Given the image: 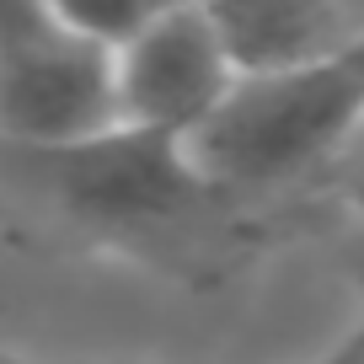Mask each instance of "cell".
Listing matches in <instances>:
<instances>
[{
  "mask_svg": "<svg viewBox=\"0 0 364 364\" xmlns=\"http://www.w3.org/2000/svg\"><path fill=\"white\" fill-rule=\"evenodd\" d=\"M0 364H38V359H16V353H0Z\"/></svg>",
  "mask_w": 364,
  "mask_h": 364,
  "instance_id": "11",
  "label": "cell"
},
{
  "mask_svg": "<svg viewBox=\"0 0 364 364\" xmlns=\"http://www.w3.org/2000/svg\"><path fill=\"white\" fill-rule=\"evenodd\" d=\"M198 11L209 16L236 80L311 65L359 33L343 0H198Z\"/></svg>",
  "mask_w": 364,
  "mask_h": 364,
  "instance_id": "5",
  "label": "cell"
},
{
  "mask_svg": "<svg viewBox=\"0 0 364 364\" xmlns=\"http://www.w3.org/2000/svg\"><path fill=\"white\" fill-rule=\"evenodd\" d=\"M327 177H332V193L364 220V118L353 124V134L338 145V156L327 161Z\"/></svg>",
  "mask_w": 364,
  "mask_h": 364,
  "instance_id": "7",
  "label": "cell"
},
{
  "mask_svg": "<svg viewBox=\"0 0 364 364\" xmlns=\"http://www.w3.org/2000/svg\"><path fill=\"white\" fill-rule=\"evenodd\" d=\"M343 6H348V11H353V22L364 27V0H343Z\"/></svg>",
  "mask_w": 364,
  "mask_h": 364,
  "instance_id": "10",
  "label": "cell"
},
{
  "mask_svg": "<svg viewBox=\"0 0 364 364\" xmlns=\"http://www.w3.org/2000/svg\"><path fill=\"white\" fill-rule=\"evenodd\" d=\"M65 33L86 38L97 48H118L150 11H161L166 0H38Z\"/></svg>",
  "mask_w": 364,
  "mask_h": 364,
  "instance_id": "6",
  "label": "cell"
},
{
  "mask_svg": "<svg viewBox=\"0 0 364 364\" xmlns=\"http://www.w3.org/2000/svg\"><path fill=\"white\" fill-rule=\"evenodd\" d=\"M118 124L113 54L48 22L0 38V134L59 145Z\"/></svg>",
  "mask_w": 364,
  "mask_h": 364,
  "instance_id": "4",
  "label": "cell"
},
{
  "mask_svg": "<svg viewBox=\"0 0 364 364\" xmlns=\"http://www.w3.org/2000/svg\"><path fill=\"white\" fill-rule=\"evenodd\" d=\"M353 279H359V300H364V262H359V268H353Z\"/></svg>",
  "mask_w": 364,
  "mask_h": 364,
  "instance_id": "12",
  "label": "cell"
},
{
  "mask_svg": "<svg viewBox=\"0 0 364 364\" xmlns=\"http://www.w3.org/2000/svg\"><path fill=\"white\" fill-rule=\"evenodd\" d=\"M364 118V27L332 54L273 75H241L225 102L182 139L188 161L225 198L279 193L327 171Z\"/></svg>",
  "mask_w": 364,
  "mask_h": 364,
  "instance_id": "2",
  "label": "cell"
},
{
  "mask_svg": "<svg viewBox=\"0 0 364 364\" xmlns=\"http://www.w3.org/2000/svg\"><path fill=\"white\" fill-rule=\"evenodd\" d=\"M306 364H364V316L353 321V327L343 332L332 348H321L316 359H306Z\"/></svg>",
  "mask_w": 364,
  "mask_h": 364,
  "instance_id": "9",
  "label": "cell"
},
{
  "mask_svg": "<svg viewBox=\"0 0 364 364\" xmlns=\"http://www.w3.org/2000/svg\"><path fill=\"white\" fill-rule=\"evenodd\" d=\"M38 22H48V11L38 0H0V38L27 33V27H38Z\"/></svg>",
  "mask_w": 364,
  "mask_h": 364,
  "instance_id": "8",
  "label": "cell"
},
{
  "mask_svg": "<svg viewBox=\"0 0 364 364\" xmlns=\"http://www.w3.org/2000/svg\"><path fill=\"white\" fill-rule=\"evenodd\" d=\"M0 198L113 252L156 247V262H204L220 230L241 225V204L209 188L182 139L134 124H107L59 145L0 134Z\"/></svg>",
  "mask_w": 364,
  "mask_h": 364,
  "instance_id": "1",
  "label": "cell"
},
{
  "mask_svg": "<svg viewBox=\"0 0 364 364\" xmlns=\"http://www.w3.org/2000/svg\"><path fill=\"white\" fill-rule=\"evenodd\" d=\"M107 54H113L118 124L166 139H188L236 86V70L198 0H166Z\"/></svg>",
  "mask_w": 364,
  "mask_h": 364,
  "instance_id": "3",
  "label": "cell"
}]
</instances>
